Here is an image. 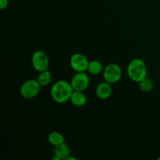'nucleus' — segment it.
Listing matches in <instances>:
<instances>
[{
	"mask_svg": "<svg viewBox=\"0 0 160 160\" xmlns=\"http://www.w3.org/2000/svg\"><path fill=\"white\" fill-rule=\"evenodd\" d=\"M73 92V89L70 82L65 80H59L52 85L50 95L53 101L62 104L70 101Z\"/></svg>",
	"mask_w": 160,
	"mask_h": 160,
	"instance_id": "1",
	"label": "nucleus"
},
{
	"mask_svg": "<svg viewBox=\"0 0 160 160\" xmlns=\"http://www.w3.org/2000/svg\"><path fill=\"white\" fill-rule=\"evenodd\" d=\"M127 73L131 81L139 83L147 78L146 64L142 59H133L128 63L127 67Z\"/></svg>",
	"mask_w": 160,
	"mask_h": 160,
	"instance_id": "2",
	"label": "nucleus"
},
{
	"mask_svg": "<svg viewBox=\"0 0 160 160\" xmlns=\"http://www.w3.org/2000/svg\"><path fill=\"white\" fill-rule=\"evenodd\" d=\"M41 88L42 86L40 85L37 79L27 80L20 86V95L25 99H31L38 95Z\"/></svg>",
	"mask_w": 160,
	"mask_h": 160,
	"instance_id": "3",
	"label": "nucleus"
},
{
	"mask_svg": "<svg viewBox=\"0 0 160 160\" xmlns=\"http://www.w3.org/2000/svg\"><path fill=\"white\" fill-rule=\"evenodd\" d=\"M122 75H123V71L121 67L117 63H109L103 69V79L104 81L110 83L111 84L119 82L121 79Z\"/></svg>",
	"mask_w": 160,
	"mask_h": 160,
	"instance_id": "4",
	"label": "nucleus"
},
{
	"mask_svg": "<svg viewBox=\"0 0 160 160\" xmlns=\"http://www.w3.org/2000/svg\"><path fill=\"white\" fill-rule=\"evenodd\" d=\"M31 64L36 71L42 72L48 70L49 59L46 53L42 50H37L31 56Z\"/></svg>",
	"mask_w": 160,
	"mask_h": 160,
	"instance_id": "5",
	"label": "nucleus"
},
{
	"mask_svg": "<svg viewBox=\"0 0 160 160\" xmlns=\"http://www.w3.org/2000/svg\"><path fill=\"white\" fill-rule=\"evenodd\" d=\"M90 82L89 76L86 72H76L70 80L73 91L84 92L88 88Z\"/></svg>",
	"mask_w": 160,
	"mask_h": 160,
	"instance_id": "6",
	"label": "nucleus"
},
{
	"mask_svg": "<svg viewBox=\"0 0 160 160\" xmlns=\"http://www.w3.org/2000/svg\"><path fill=\"white\" fill-rule=\"evenodd\" d=\"M88 64L89 60L84 54L77 52L70 56V67L75 72H86L88 70Z\"/></svg>",
	"mask_w": 160,
	"mask_h": 160,
	"instance_id": "7",
	"label": "nucleus"
},
{
	"mask_svg": "<svg viewBox=\"0 0 160 160\" xmlns=\"http://www.w3.org/2000/svg\"><path fill=\"white\" fill-rule=\"evenodd\" d=\"M112 92V84L104 81L99 83L95 89V95L98 99L106 100L111 96Z\"/></svg>",
	"mask_w": 160,
	"mask_h": 160,
	"instance_id": "8",
	"label": "nucleus"
},
{
	"mask_svg": "<svg viewBox=\"0 0 160 160\" xmlns=\"http://www.w3.org/2000/svg\"><path fill=\"white\" fill-rule=\"evenodd\" d=\"M52 160H66L70 156V149L69 145L66 142L54 147Z\"/></svg>",
	"mask_w": 160,
	"mask_h": 160,
	"instance_id": "9",
	"label": "nucleus"
},
{
	"mask_svg": "<svg viewBox=\"0 0 160 160\" xmlns=\"http://www.w3.org/2000/svg\"><path fill=\"white\" fill-rule=\"evenodd\" d=\"M70 101L76 107H82L87 103V97L84 92L73 91Z\"/></svg>",
	"mask_w": 160,
	"mask_h": 160,
	"instance_id": "10",
	"label": "nucleus"
},
{
	"mask_svg": "<svg viewBox=\"0 0 160 160\" xmlns=\"http://www.w3.org/2000/svg\"><path fill=\"white\" fill-rule=\"evenodd\" d=\"M47 139H48V143L54 147L65 142L64 136L60 132H58V131H52V132H50L48 134Z\"/></svg>",
	"mask_w": 160,
	"mask_h": 160,
	"instance_id": "11",
	"label": "nucleus"
},
{
	"mask_svg": "<svg viewBox=\"0 0 160 160\" xmlns=\"http://www.w3.org/2000/svg\"><path fill=\"white\" fill-rule=\"evenodd\" d=\"M88 72L89 74L92 75H98L103 71L102 64L98 60L89 61L88 67Z\"/></svg>",
	"mask_w": 160,
	"mask_h": 160,
	"instance_id": "12",
	"label": "nucleus"
},
{
	"mask_svg": "<svg viewBox=\"0 0 160 160\" xmlns=\"http://www.w3.org/2000/svg\"><path fill=\"white\" fill-rule=\"evenodd\" d=\"M37 81L40 84L42 87H46L51 83L52 81V73L48 70H44V71L39 72V74L38 75Z\"/></svg>",
	"mask_w": 160,
	"mask_h": 160,
	"instance_id": "13",
	"label": "nucleus"
},
{
	"mask_svg": "<svg viewBox=\"0 0 160 160\" xmlns=\"http://www.w3.org/2000/svg\"><path fill=\"white\" fill-rule=\"evenodd\" d=\"M139 84V88L141 89V91L145 93H148V92H152L154 88V83L149 78H146L144 80H142V81L138 83Z\"/></svg>",
	"mask_w": 160,
	"mask_h": 160,
	"instance_id": "14",
	"label": "nucleus"
},
{
	"mask_svg": "<svg viewBox=\"0 0 160 160\" xmlns=\"http://www.w3.org/2000/svg\"><path fill=\"white\" fill-rule=\"evenodd\" d=\"M9 6V0H0V9L1 10L6 9Z\"/></svg>",
	"mask_w": 160,
	"mask_h": 160,
	"instance_id": "15",
	"label": "nucleus"
},
{
	"mask_svg": "<svg viewBox=\"0 0 160 160\" xmlns=\"http://www.w3.org/2000/svg\"><path fill=\"white\" fill-rule=\"evenodd\" d=\"M66 160H77V158H75V157H73V156H69V157L67 158V159H66Z\"/></svg>",
	"mask_w": 160,
	"mask_h": 160,
	"instance_id": "16",
	"label": "nucleus"
},
{
	"mask_svg": "<svg viewBox=\"0 0 160 160\" xmlns=\"http://www.w3.org/2000/svg\"><path fill=\"white\" fill-rule=\"evenodd\" d=\"M158 160H160V156H159V158H158Z\"/></svg>",
	"mask_w": 160,
	"mask_h": 160,
	"instance_id": "17",
	"label": "nucleus"
}]
</instances>
